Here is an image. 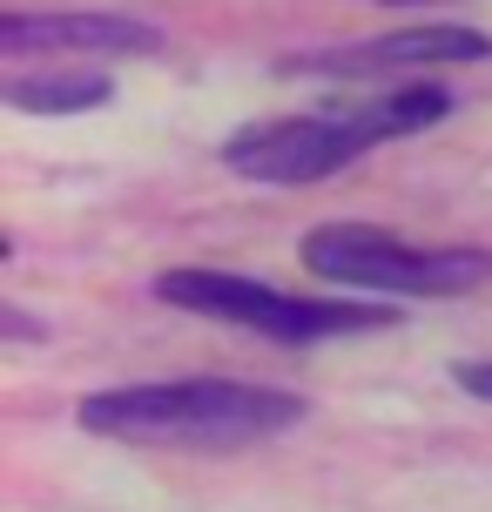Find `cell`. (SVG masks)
I'll return each mask as SVG.
<instances>
[{
    "mask_svg": "<svg viewBox=\"0 0 492 512\" xmlns=\"http://www.w3.org/2000/svg\"><path fill=\"white\" fill-rule=\"evenodd\" d=\"M81 432L108 445H176V452H236L290 432L304 398L243 378H169V384H115L81 398Z\"/></svg>",
    "mask_w": 492,
    "mask_h": 512,
    "instance_id": "1",
    "label": "cell"
},
{
    "mask_svg": "<svg viewBox=\"0 0 492 512\" xmlns=\"http://www.w3.org/2000/svg\"><path fill=\"white\" fill-rule=\"evenodd\" d=\"M492 34L459 21H425L398 27V34H371V41H337L277 61V75H317V81H371V75H412V68H459V61H486Z\"/></svg>",
    "mask_w": 492,
    "mask_h": 512,
    "instance_id": "5",
    "label": "cell"
},
{
    "mask_svg": "<svg viewBox=\"0 0 492 512\" xmlns=\"http://www.w3.org/2000/svg\"><path fill=\"white\" fill-rule=\"evenodd\" d=\"M0 95L21 115H88V108L115 102V81L95 68H48V75H14Z\"/></svg>",
    "mask_w": 492,
    "mask_h": 512,
    "instance_id": "7",
    "label": "cell"
},
{
    "mask_svg": "<svg viewBox=\"0 0 492 512\" xmlns=\"http://www.w3.org/2000/svg\"><path fill=\"white\" fill-rule=\"evenodd\" d=\"M398 7H405V0H398Z\"/></svg>",
    "mask_w": 492,
    "mask_h": 512,
    "instance_id": "10",
    "label": "cell"
},
{
    "mask_svg": "<svg viewBox=\"0 0 492 512\" xmlns=\"http://www.w3.org/2000/svg\"><path fill=\"white\" fill-rule=\"evenodd\" d=\"M156 297L189 317L257 331L270 344H331V337H371L398 324V310L385 297H290L277 283L236 277V270H162Z\"/></svg>",
    "mask_w": 492,
    "mask_h": 512,
    "instance_id": "2",
    "label": "cell"
},
{
    "mask_svg": "<svg viewBox=\"0 0 492 512\" xmlns=\"http://www.w3.org/2000/svg\"><path fill=\"white\" fill-rule=\"evenodd\" d=\"M452 384H459V391H472V398H486V405H492V364H486V358H466V364H452Z\"/></svg>",
    "mask_w": 492,
    "mask_h": 512,
    "instance_id": "8",
    "label": "cell"
},
{
    "mask_svg": "<svg viewBox=\"0 0 492 512\" xmlns=\"http://www.w3.org/2000/svg\"><path fill=\"white\" fill-rule=\"evenodd\" d=\"M0 331H14V337H41V324H34V317H21V310L7 304V310H0Z\"/></svg>",
    "mask_w": 492,
    "mask_h": 512,
    "instance_id": "9",
    "label": "cell"
},
{
    "mask_svg": "<svg viewBox=\"0 0 492 512\" xmlns=\"http://www.w3.org/2000/svg\"><path fill=\"white\" fill-rule=\"evenodd\" d=\"M385 142L378 122L364 115V102L351 108H324V115H277V122H250L223 142V162H230L243 182H277V189H304V182L337 176L344 162H358Z\"/></svg>",
    "mask_w": 492,
    "mask_h": 512,
    "instance_id": "4",
    "label": "cell"
},
{
    "mask_svg": "<svg viewBox=\"0 0 492 512\" xmlns=\"http://www.w3.org/2000/svg\"><path fill=\"white\" fill-rule=\"evenodd\" d=\"M0 54H162V27L108 7L0 14Z\"/></svg>",
    "mask_w": 492,
    "mask_h": 512,
    "instance_id": "6",
    "label": "cell"
},
{
    "mask_svg": "<svg viewBox=\"0 0 492 512\" xmlns=\"http://www.w3.org/2000/svg\"><path fill=\"white\" fill-rule=\"evenodd\" d=\"M297 263L351 297H466L492 283V250H466V243L418 250L378 223H317L297 243Z\"/></svg>",
    "mask_w": 492,
    "mask_h": 512,
    "instance_id": "3",
    "label": "cell"
}]
</instances>
